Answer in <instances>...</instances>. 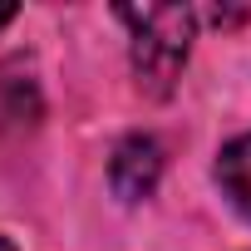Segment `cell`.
<instances>
[{
    "label": "cell",
    "mask_w": 251,
    "mask_h": 251,
    "mask_svg": "<svg viewBox=\"0 0 251 251\" xmlns=\"http://www.w3.org/2000/svg\"><path fill=\"white\" fill-rule=\"evenodd\" d=\"M118 20L133 30V69L148 94H168L192 50V10L187 5H123Z\"/></svg>",
    "instance_id": "obj_1"
},
{
    "label": "cell",
    "mask_w": 251,
    "mask_h": 251,
    "mask_svg": "<svg viewBox=\"0 0 251 251\" xmlns=\"http://www.w3.org/2000/svg\"><path fill=\"white\" fill-rule=\"evenodd\" d=\"M163 177V148L148 138V133H133L113 148V163H108V182L123 202H138L158 187Z\"/></svg>",
    "instance_id": "obj_2"
},
{
    "label": "cell",
    "mask_w": 251,
    "mask_h": 251,
    "mask_svg": "<svg viewBox=\"0 0 251 251\" xmlns=\"http://www.w3.org/2000/svg\"><path fill=\"white\" fill-rule=\"evenodd\" d=\"M217 182H222V192L231 197V207L251 222V133H241L236 143L222 148V158H217Z\"/></svg>",
    "instance_id": "obj_3"
},
{
    "label": "cell",
    "mask_w": 251,
    "mask_h": 251,
    "mask_svg": "<svg viewBox=\"0 0 251 251\" xmlns=\"http://www.w3.org/2000/svg\"><path fill=\"white\" fill-rule=\"evenodd\" d=\"M10 20H15V5H0V30H5Z\"/></svg>",
    "instance_id": "obj_4"
},
{
    "label": "cell",
    "mask_w": 251,
    "mask_h": 251,
    "mask_svg": "<svg viewBox=\"0 0 251 251\" xmlns=\"http://www.w3.org/2000/svg\"><path fill=\"white\" fill-rule=\"evenodd\" d=\"M0 251H15V246H10V241H5V236H0Z\"/></svg>",
    "instance_id": "obj_5"
}]
</instances>
